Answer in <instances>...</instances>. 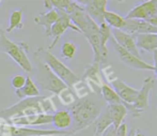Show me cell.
Masks as SVG:
<instances>
[{"label": "cell", "mask_w": 157, "mask_h": 136, "mask_svg": "<svg viewBox=\"0 0 157 136\" xmlns=\"http://www.w3.org/2000/svg\"><path fill=\"white\" fill-rule=\"evenodd\" d=\"M57 110L52 97H35L23 99L16 104L4 108L0 111V119L9 120L12 118L24 116L37 115V114H50Z\"/></svg>", "instance_id": "obj_1"}, {"label": "cell", "mask_w": 157, "mask_h": 136, "mask_svg": "<svg viewBox=\"0 0 157 136\" xmlns=\"http://www.w3.org/2000/svg\"><path fill=\"white\" fill-rule=\"evenodd\" d=\"M101 110L103 108L101 105L89 98L77 100L68 110L75 123V129H73V131L76 133L89 128L96 121Z\"/></svg>", "instance_id": "obj_2"}, {"label": "cell", "mask_w": 157, "mask_h": 136, "mask_svg": "<svg viewBox=\"0 0 157 136\" xmlns=\"http://www.w3.org/2000/svg\"><path fill=\"white\" fill-rule=\"evenodd\" d=\"M34 58L45 63L50 69V71L57 77H59L68 88H72L73 85L80 79L78 75L75 74L68 66H66L63 62H61V60H59L50 50L46 48H37L36 52H34Z\"/></svg>", "instance_id": "obj_3"}, {"label": "cell", "mask_w": 157, "mask_h": 136, "mask_svg": "<svg viewBox=\"0 0 157 136\" xmlns=\"http://www.w3.org/2000/svg\"><path fill=\"white\" fill-rule=\"evenodd\" d=\"M29 46L26 42H13L6 37V33H0V53L8 55L17 66H19L25 72L31 73L33 68L28 57Z\"/></svg>", "instance_id": "obj_4"}, {"label": "cell", "mask_w": 157, "mask_h": 136, "mask_svg": "<svg viewBox=\"0 0 157 136\" xmlns=\"http://www.w3.org/2000/svg\"><path fill=\"white\" fill-rule=\"evenodd\" d=\"M35 62H36L37 69L36 78L40 88L43 90L50 91L55 95H58L60 91L67 88V86L59 77H57L45 63H43L41 60L36 59V58H35Z\"/></svg>", "instance_id": "obj_5"}, {"label": "cell", "mask_w": 157, "mask_h": 136, "mask_svg": "<svg viewBox=\"0 0 157 136\" xmlns=\"http://www.w3.org/2000/svg\"><path fill=\"white\" fill-rule=\"evenodd\" d=\"M59 13H60V16H59L58 21H57L56 23L52 25V29H50L49 37L52 38V39H54V41H52V43L48 46V48H47L48 50H52V48L55 47V45L58 43L59 39L62 37V35L68 30V29H72V30L75 31V32L81 33L80 30H79L76 26H74V24H73L72 21H71L70 16H68L65 12H63V11H59Z\"/></svg>", "instance_id": "obj_6"}, {"label": "cell", "mask_w": 157, "mask_h": 136, "mask_svg": "<svg viewBox=\"0 0 157 136\" xmlns=\"http://www.w3.org/2000/svg\"><path fill=\"white\" fill-rule=\"evenodd\" d=\"M111 43H112V46H113L114 50L118 53L121 61L124 64H126V66H128L132 69H135V70H139V71H154L153 64H149L147 62L143 61L141 58L136 57V56L130 54L129 52L125 50L124 48H122L121 46H119L118 44L114 42V40L112 39V37H111Z\"/></svg>", "instance_id": "obj_7"}, {"label": "cell", "mask_w": 157, "mask_h": 136, "mask_svg": "<svg viewBox=\"0 0 157 136\" xmlns=\"http://www.w3.org/2000/svg\"><path fill=\"white\" fill-rule=\"evenodd\" d=\"M10 136H72L75 134L73 130H37V129L25 128V126H9Z\"/></svg>", "instance_id": "obj_8"}, {"label": "cell", "mask_w": 157, "mask_h": 136, "mask_svg": "<svg viewBox=\"0 0 157 136\" xmlns=\"http://www.w3.org/2000/svg\"><path fill=\"white\" fill-rule=\"evenodd\" d=\"M81 79L88 85L89 89L91 90V93L101 94V89L104 82L103 78H101V69H99L98 63L93 62L92 64H89L88 66H86Z\"/></svg>", "instance_id": "obj_9"}, {"label": "cell", "mask_w": 157, "mask_h": 136, "mask_svg": "<svg viewBox=\"0 0 157 136\" xmlns=\"http://www.w3.org/2000/svg\"><path fill=\"white\" fill-rule=\"evenodd\" d=\"M9 124L13 126H47L52 121V115L50 114H37V115L24 116V117L12 118V119L6 120Z\"/></svg>", "instance_id": "obj_10"}, {"label": "cell", "mask_w": 157, "mask_h": 136, "mask_svg": "<svg viewBox=\"0 0 157 136\" xmlns=\"http://www.w3.org/2000/svg\"><path fill=\"white\" fill-rule=\"evenodd\" d=\"M83 6L86 13L91 17L92 19L97 24L105 23L104 22V14L107 11V0H90V1H80Z\"/></svg>", "instance_id": "obj_11"}, {"label": "cell", "mask_w": 157, "mask_h": 136, "mask_svg": "<svg viewBox=\"0 0 157 136\" xmlns=\"http://www.w3.org/2000/svg\"><path fill=\"white\" fill-rule=\"evenodd\" d=\"M111 37L119 46H121L122 48H124L125 50L129 52L130 54L136 56V57L140 58V50L137 47L134 35L123 32L122 30L111 29Z\"/></svg>", "instance_id": "obj_12"}, {"label": "cell", "mask_w": 157, "mask_h": 136, "mask_svg": "<svg viewBox=\"0 0 157 136\" xmlns=\"http://www.w3.org/2000/svg\"><path fill=\"white\" fill-rule=\"evenodd\" d=\"M154 85H155V79H154L153 77H151V76L145 77L144 81H143L142 87L138 90L137 99L132 105L138 109V110H140L141 113L147 110V107H149L150 93H151Z\"/></svg>", "instance_id": "obj_13"}, {"label": "cell", "mask_w": 157, "mask_h": 136, "mask_svg": "<svg viewBox=\"0 0 157 136\" xmlns=\"http://www.w3.org/2000/svg\"><path fill=\"white\" fill-rule=\"evenodd\" d=\"M110 86L117 92V94L119 95L121 101L123 102V104L132 105L135 103V101L137 99V95H138V89L128 86L127 84H125L124 82H122L119 78L116 79L113 82H111Z\"/></svg>", "instance_id": "obj_14"}, {"label": "cell", "mask_w": 157, "mask_h": 136, "mask_svg": "<svg viewBox=\"0 0 157 136\" xmlns=\"http://www.w3.org/2000/svg\"><path fill=\"white\" fill-rule=\"evenodd\" d=\"M122 31L130 35L145 34V33L157 34V28L150 25L147 22L139 21V19H125V25Z\"/></svg>", "instance_id": "obj_15"}, {"label": "cell", "mask_w": 157, "mask_h": 136, "mask_svg": "<svg viewBox=\"0 0 157 136\" xmlns=\"http://www.w3.org/2000/svg\"><path fill=\"white\" fill-rule=\"evenodd\" d=\"M59 16H60V13L57 9H50L47 12L45 13H40L39 15L33 18V22H34L36 25L42 26V27L45 28V34L47 37H49L50 34V29H52V25L58 21Z\"/></svg>", "instance_id": "obj_16"}, {"label": "cell", "mask_w": 157, "mask_h": 136, "mask_svg": "<svg viewBox=\"0 0 157 136\" xmlns=\"http://www.w3.org/2000/svg\"><path fill=\"white\" fill-rule=\"evenodd\" d=\"M134 39L138 50L140 48L145 52L157 50V34H153V33L136 34L134 35Z\"/></svg>", "instance_id": "obj_17"}, {"label": "cell", "mask_w": 157, "mask_h": 136, "mask_svg": "<svg viewBox=\"0 0 157 136\" xmlns=\"http://www.w3.org/2000/svg\"><path fill=\"white\" fill-rule=\"evenodd\" d=\"M52 123L55 128L59 131H66V129L70 128L73 123V118L71 113L66 109L56 110L52 114Z\"/></svg>", "instance_id": "obj_18"}, {"label": "cell", "mask_w": 157, "mask_h": 136, "mask_svg": "<svg viewBox=\"0 0 157 136\" xmlns=\"http://www.w3.org/2000/svg\"><path fill=\"white\" fill-rule=\"evenodd\" d=\"M109 111L110 118L112 120V126L117 129L123 123L124 119L127 115V109H126L124 104H116V105H107L106 106Z\"/></svg>", "instance_id": "obj_19"}, {"label": "cell", "mask_w": 157, "mask_h": 136, "mask_svg": "<svg viewBox=\"0 0 157 136\" xmlns=\"http://www.w3.org/2000/svg\"><path fill=\"white\" fill-rule=\"evenodd\" d=\"M15 94L21 100L28 99V98H35L40 97V88L35 85L33 79L30 76H27L26 78V84L24 85L23 88L15 90Z\"/></svg>", "instance_id": "obj_20"}, {"label": "cell", "mask_w": 157, "mask_h": 136, "mask_svg": "<svg viewBox=\"0 0 157 136\" xmlns=\"http://www.w3.org/2000/svg\"><path fill=\"white\" fill-rule=\"evenodd\" d=\"M24 12H25L24 8H19L17 10H14L11 12L10 17H9V26L6 29H4V32L11 33L14 30H16V29L21 30V29L24 28Z\"/></svg>", "instance_id": "obj_21"}, {"label": "cell", "mask_w": 157, "mask_h": 136, "mask_svg": "<svg viewBox=\"0 0 157 136\" xmlns=\"http://www.w3.org/2000/svg\"><path fill=\"white\" fill-rule=\"evenodd\" d=\"M104 22L109 26L110 28L122 30L125 25V18L120 14L113 12V11H106L104 14Z\"/></svg>", "instance_id": "obj_22"}, {"label": "cell", "mask_w": 157, "mask_h": 136, "mask_svg": "<svg viewBox=\"0 0 157 136\" xmlns=\"http://www.w3.org/2000/svg\"><path fill=\"white\" fill-rule=\"evenodd\" d=\"M94 124H95V133H97L99 136L101 135V133L104 131L107 130L109 126H112V120L110 118L109 111H108L107 107H105L101 110V115L98 116V118L94 122Z\"/></svg>", "instance_id": "obj_23"}, {"label": "cell", "mask_w": 157, "mask_h": 136, "mask_svg": "<svg viewBox=\"0 0 157 136\" xmlns=\"http://www.w3.org/2000/svg\"><path fill=\"white\" fill-rule=\"evenodd\" d=\"M101 94L103 95L104 100L107 103V105H116V104H123L119 95L117 94L116 91L112 89V87L108 84L104 82L101 89Z\"/></svg>", "instance_id": "obj_24"}, {"label": "cell", "mask_w": 157, "mask_h": 136, "mask_svg": "<svg viewBox=\"0 0 157 136\" xmlns=\"http://www.w3.org/2000/svg\"><path fill=\"white\" fill-rule=\"evenodd\" d=\"M59 99V101L61 102L63 106H66V107H71L73 104H75V102L77 101V98L75 95V93L73 92V90L71 88H65L63 89L62 91L59 92V94L57 95Z\"/></svg>", "instance_id": "obj_25"}, {"label": "cell", "mask_w": 157, "mask_h": 136, "mask_svg": "<svg viewBox=\"0 0 157 136\" xmlns=\"http://www.w3.org/2000/svg\"><path fill=\"white\" fill-rule=\"evenodd\" d=\"M149 17L147 10H145L143 3H139L135 8H132L129 12L127 13L125 19H139V21H145Z\"/></svg>", "instance_id": "obj_26"}, {"label": "cell", "mask_w": 157, "mask_h": 136, "mask_svg": "<svg viewBox=\"0 0 157 136\" xmlns=\"http://www.w3.org/2000/svg\"><path fill=\"white\" fill-rule=\"evenodd\" d=\"M71 89L73 90V92L75 93V95H76V98L78 100L88 98L90 94H91V90L89 89L88 85L86 84V82H83L81 78L79 79L77 82H75Z\"/></svg>", "instance_id": "obj_27"}, {"label": "cell", "mask_w": 157, "mask_h": 136, "mask_svg": "<svg viewBox=\"0 0 157 136\" xmlns=\"http://www.w3.org/2000/svg\"><path fill=\"white\" fill-rule=\"evenodd\" d=\"M77 53V45L73 42L65 41L61 46V56L66 60H71Z\"/></svg>", "instance_id": "obj_28"}, {"label": "cell", "mask_w": 157, "mask_h": 136, "mask_svg": "<svg viewBox=\"0 0 157 136\" xmlns=\"http://www.w3.org/2000/svg\"><path fill=\"white\" fill-rule=\"evenodd\" d=\"M101 74H103L104 78L106 79V82H108V85L113 82L116 79H118L117 74H116V71H114L113 66H112L111 64H106V66H104L101 70Z\"/></svg>", "instance_id": "obj_29"}, {"label": "cell", "mask_w": 157, "mask_h": 136, "mask_svg": "<svg viewBox=\"0 0 157 136\" xmlns=\"http://www.w3.org/2000/svg\"><path fill=\"white\" fill-rule=\"evenodd\" d=\"M26 78L27 77L24 76L21 74H16L11 78V85L15 90H18V89L23 88L24 85L26 84Z\"/></svg>", "instance_id": "obj_30"}, {"label": "cell", "mask_w": 157, "mask_h": 136, "mask_svg": "<svg viewBox=\"0 0 157 136\" xmlns=\"http://www.w3.org/2000/svg\"><path fill=\"white\" fill-rule=\"evenodd\" d=\"M128 132H127V124L125 122H123L116 131V136H127Z\"/></svg>", "instance_id": "obj_31"}, {"label": "cell", "mask_w": 157, "mask_h": 136, "mask_svg": "<svg viewBox=\"0 0 157 136\" xmlns=\"http://www.w3.org/2000/svg\"><path fill=\"white\" fill-rule=\"evenodd\" d=\"M101 136H116V129L113 128V126H109L107 130H105L101 133Z\"/></svg>", "instance_id": "obj_32"}, {"label": "cell", "mask_w": 157, "mask_h": 136, "mask_svg": "<svg viewBox=\"0 0 157 136\" xmlns=\"http://www.w3.org/2000/svg\"><path fill=\"white\" fill-rule=\"evenodd\" d=\"M145 22H147V23H149L150 25L153 26V27L157 28V15H152V16H149L147 19H145Z\"/></svg>", "instance_id": "obj_33"}, {"label": "cell", "mask_w": 157, "mask_h": 136, "mask_svg": "<svg viewBox=\"0 0 157 136\" xmlns=\"http://www.w3.org/2000/svg\"><path fill=\"white\" fill-rule=\"evenodd\" d=\"M129 136H145V135L143 134V133L141 132L139 129H134V130L130 131Z\"/></svg>", "instance_id": "obj_34"}, {"label": "cell", "mask_w": 157, "mask_h": 136, "mask_svg": "<svg viewBox=\"0 0 157 136\" xmlns=\"http://www.w3.org/2000/svg\"><path fill=\"white\" fill-rule=\"evenodd\" d=\"M153 59H154V71L157 70V50H154L153 52Z\"/></svg>", "instance_id": "obj_35"}, {"label": "cell", "mask_w": 157, "mask_h": 136, "mask_svg": "<svg viewBox=\"0 0 157 136\" xmlns=\"http://www.w3.org/2000/svg\"><path fill=\"white\" fill-rule=\"evenodd\" d=\"M1 2H2V1H1V0H0V3H1ZM3 31H4V30H3V29H2V27H1V24H0V33H2V32H3Z\"/></svg>", "instance_id": "obj_36"}, {"label": "cell", "mask_w": 157, "mask_h": 136, "mask_svg": "<svg viewBox=\"0 0 157 136\" xmlns=\"http://www.w3.org/2000/svg\"><path fill=\"white\" fill-rule=\"evenodd\" d=\"M154 72H155V76H156V78H157V70H155Z\"/></svg>", "instance_id": "obj_37"}, {"label": "cell", "mask_w": 157, "mask_h": 136, "mask_svg": "<svg viewBox=\"0 0 157 136\" xmlns=\"http://www.w3.org/2000/svg\"><path fill=\"white\" fill-rule=\"evenodd\" d=\"M93 136H99L98 134H97V133H94V135Z\"/></svg>", "instance_id": "obj_38"}, {"label": "cell", "mask_w": 157, "mask_h": 136, "mask_svg": "<svg viewBox=\"0 0 157 136\" xmlns=\"http://www.w3.org/2000/svg\"><path fill=\"white\" fill-rule=\"evenodd\" d=\"M155 3H156V10H157V0H155Z\"/></svg>", "instance_id": "obj_39"}]
</instances>
